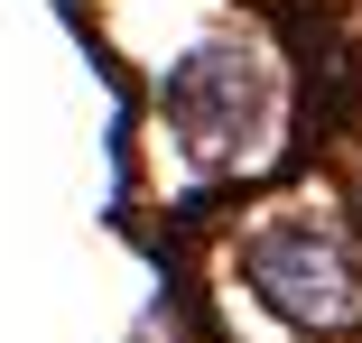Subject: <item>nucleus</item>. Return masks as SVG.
Masks as SVG:
<instances>
[{
    "label": "nucleus",
    "mask_w": 362,
    "mask_h": 343,
    "mask_svg": "<svg viewBox=\"0 0 362 343\" xmlns=\"http://www.w3.org/2000/svg\"><path fill=\"white\" fill-rule=\"evenodd\" d=\"M242 260H251V279H260V297H269L279 315H298V325L344 315V260H334V241H325V232L279 223V232H260Z\"/></svg>",
    "instance_id": "1"
},
{
    "label": "nucleus",
    "mask_w": 362,
    "mask_h": 343,
    "mask_svg": "<svg viewBox=\"0 0 362 343\" xmlns=\"http://www.w3.org/2000/svg\"><path fill=\"white\" fill-rule=\"evenodd\" d=\"M251 102H260V75H251L233 47L186 56L177 75H168V112H177V130H195V140H233V130L251 121Z\"/></svg>",
    "instance_id": "2"
}]
</instances>
